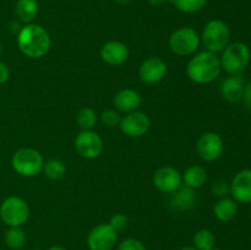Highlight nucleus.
Returning a JSON list of instances; mask_svg holds the SVG:
<instances>
[{
  "instance_id": "nucleus-1",
  "label": "nucleus",
  "mask_w": 251,
  "mask_h": 250,
  "mask_svg": "<svg viewBox=\"0 0 251 250\" xmlns=\"http://www.w3.org/2000/svg\"><path fill=\"white\" fill-rule=\"evenodd\" d=\"M17 46L20 50L28 58H42L50 48V37L48 32L39 25L27 24L19 32Z\"/></svg>"
},
{
  "instance_id": "nucleus-2",
  "label": "nucleus",
  "mask_w": 251,
  "mask_h": 250,
  "mask_svg": "<svg viewBox=\"0 0 251 250\" xmlns=\"http://www.w3.org/2000/svg\"><path fill=\"white\" fill-rule=\"evenodd\" d=\"M221 60L212 51H201L191 58L186 66L189 78L196 83H210L221 73Z\"/></svg>"
},
{
  "instance_id": "nucleus-3",
  "label": "nucleus",
  "mask_w": 251,
  "mask_h": 250,
  "mask_svg": "<svg viewBox=\"0 0 251 250\" xmlns=\"http://www.w3.org/2000/svg\"><path fill=\"white\" fill-rule=\"evenodd\" d=\"M250 49L242 42L230 43L223 49L221 66L232 76H239L250 63Z\"/></svg>"
},
{
  "instance_id": "nucleus-4",
  "label": "nucleus",
  "mask_w": 251,
  "mask_h": 250,
  "mask_svg": "<svg viewBox=\"0 0 251 250\" xmlns=\"http://www.w3.org/2000/svg\"><path fill=\"white\" fill-rule=\"evenodd\" d=\"M14 171L22 176H34L43 169L42 154L34 149H20L11 159Z\"/></svg>"
},
{
  "instance_id": "nucleus-5",
  "label": "nucleus",
  "mask_w": 251,
  "mask_h": 250,
  "mask_svg": "<svg viewBox=\"0 0 251 250\" xmlns=\"http://www.w3.org/2000/svg\"><path fill=\"white\" fill-rule=\"evenodd\" d=\"M29 217V207L24 199L10 196L0 205V218L9 227H21Z\"/></svg>"
},
{
  "instance_id": "nucleus-6",
  "label": "nucleus",
  "mask_w": 251,
  "mask_h": 250,
  "mask_svg": "<svg viewBox=\"0 0 251 250\" xmlns=\"http://www.w3.org/2000/svg\"><path fill=\"white\" fill-rule=\"evenodd\" d=\"M230 29L222 20L207 22L202 32V42L208 51H221L229 44Z\"/></svg>"
},
{
  "instance_id": "nucleus-7",
  "label": "nucleus",
  "mask_w": 251,
  "mask_h": 250,
  "mask_svg": "<svg viewBox=\"0 0 251 250\" xmlns=\"http://www.w3.org/2000/svg\"><path fill=\"white\" fill-rule=\"evenodd\" d=\"M200 46V37L191 27H181L172 33L169 48L176 55H190Z\"/></svg>"
},
{
  "instance_id": "nucleus-8",
  "label": "nucleus",
  "mask_w": 251,
  "mask_h": 250,
  "mask_svg": "<svg viewBox=\"0 0 251 250\" xmlns=\"http://www.w3.org/2000/svg\"><path fill=\"white\" fill-rule=\"evenodd\" d=\"M118 240V232L110 225H98L92 228L87 237L90 250H112Z\"/></svg>"
},
{
  "instance_id": "nucleus-9",
  "label": "nucleus",
  "mask_w": 251,
  "mask_h": 250,
  "mask_svg": "<svg viewBox=\"0 0 251 250\" xmlns=\"http://www.w3.org/2000/svg\"><path fill=\"white\" fill-rule=\"evenodd\" d=\"M75 149L81 157L93 159L103 151V141L100 135L92 130H82L76 136Z\"/></svg>"
},
{
  "instance_id": "nucleus-10",
  "label": "nucleus",
  "mask_w": 251,
  "mask_h": 250,
  "mask_svg": "<svg viewBox=\"0 0 251 250\" xmlns=\"http://www.w3.org/2000/svg\"><path fill=\"white\" fill-rule=\"evenodd\" d=\"M198 153L206 162H213L221 157L223 152V140L216 132H205L196 144Z\"/></svg>"
},
{
  "instance_id": "nucleus-11",
  "label": "nucleus",
  "mask_w": 251,
  "mask_h": 250,
  "mask_svg": "<svg viewBox=\"0 0 251 250\" xmlns=\"http://www.w3.org/2000/svg\"><path fill=\"white\" fill-rule=\"evenodd\" d=\"M149 117L142 112H131L127 113L124 118L120 120V129L126 136L129 137H140L146 134L150 129Z\"/></svg>"
},
{
  "instance_id": "nucleus-12",
  "label": "nucleus",
  "mask_w": 251,
  "mask_h": 250,
  "mask_svg": "<svg viewBox=\"0 0 251 250\" xmlns=\"http://www.w3.org/2000/svg\"><path fill=\"white\" fill-rule=\"evenodd\" d=\"M153 184L162 193L172 194L181 185V175L173 167H162L154 173Z\"/></svg>"
},
{
  "instance_id": "nucleus-13",
  "label": "nucleus",
  "mask_w": 251,
  "mask_h": 250,
  "mask_svg": "<svg viewBox=\"0 0 251 250\" xmlns=\"http://www.w3.org/2000/svg\"><path fill=\"white\" fill-rule=\"evenodd\" d=\"M230 194L240 203H251V169L238 172L230 183Z\"/></svg>"
},
{
  "instance_id": "nucleus-14",
  "label": "nucleus",
  "mask_w": 251,
  "mask_h": 250,
  "mask_svg": "<svg viewBox=\"0 0 251 250\" xmlns=\"http://www.w3.org/2000/svg\"><path fill=\"white\" fill-rule=\"evenodd\" d=\"M167 74V64L159 58H150L141 64L139 76L142 82L153 85L164 78Z\"/></svg>"
},
{
  "instance_id": "nucleus-15",
  "label": "nucleus",
  "mask_w": 251,
  "mask_h": 250,
  "mask_svg": "<svg viewBox=\"0 0 251 250\" xmlns=\"http://www.w3.org/2000/svg\"><path fill=\"white\" fill-rule=\"evenodd\" d=\"M127 56H129V49L122 42H108L100 49V58L109 65H120L126 60Z\"/></svg>"
},
{
  "instance_id": "nucleus-16",
  "label": "nucleus",
  "mask_w": 251,
  "mask_h": 250,
  "mask_svg": "<svg viewBox=\"0 0 251 250\" xmlns=\"http://www.w3.org/2000/svg\"><path fill=\"white\" fill-rule=\"evenodd\" d=\"M245 86L240 76H229L221 83V93L226 100L237 103L244 97Z\"/></svg>"
},
{
  "instance_id": "nucleus-17",
  "label": "nucleus",
  "mask_w": 251,
  "mask_h": 250,
  "mask_svg": "<svg viewBox=\"0 0 251 250\" xmlns=\"http://www.w3.org/2000/svg\"><path fill=\"white\" fill-rule=\"evenodd\" d=\"M141 96L134 90H123L115 96L114 104L119 112L131 113L135 112L141 105Z\"/></svg>"
},
{
  "instance_id": "nucleus-18",
  "label": "nucleus",
  "mask_w": 251,
  "mask_h": 250,
  "mask_svg": "<svg viewBox=\"0 0 251 250\" xmlns=\"http://www.w3.org/2000/svg\"><path fill=\"white\" fill-rule=\"evenodd\" d=\"M173 195L171 199V205L174 210H190L195 205L196 196L194 193V189L188 186H179L176 191H173Z\"/></svg>"
},
{
  "instance_id": "nucleus-19",
  "label": "nucleus",
  "mask_w": 251,
  "mask_h": 250,
  "mask_svg": "<svg viewBox=\"0 0 251 250\" xmlns=\"http://www.w3.org/2000/svg\"><path fill=\"white\" fill-rule=\"evenodd\" d=\"M213 213H215L216 218L221 222H229L237 216L238 205L233 199L223 198L215 205Z\"/></svg>"
},
{
  "instance_id": "nucleus-20",
  "label": "nucleus",
  "mask_w": 251,
  "mask_h": 250,
  "mask_svg": "<svg viewBox=\"0 0 251 250\" xmlns=\"http://www.w3.org/2000/svg\"><path fill=\"white\" fill-rule=\"evenodd\" d=\"M207 173L201 166H191L184 173V183L188 188L198 189L206 183Z\"/></svg>"
},
{
  "instance_id": "nucleus-21",
  "label": "nucleus",
  "mask_w": 251,
  "mask_h": 250,
  "mask_svg": "<svg viewBox=\"0 0 251 250\" xmlns=\"http://www.w3.org/2000/svg\"><path fill=\"white\" fill-rule=\"evenodd\" d=\"M38 14V2L37 0H17L16 15L21 21L31 24Z\"/></svg>"
},
{
  "instance_id": "nucleus-22",
  "label": "nucleus",
  "mask_w": 251,
  "mask_h": 250,
  "mask_svg": "<svg viewBox=\"0 0 251 250\" xmlns=\"http://www.w3.org/2000/svg\"><path fill=\"white\" fill-rule=\"evenodd\" d=\"M26 243V234L20 227H10L5 233V244L12 250H19Z\"/></svg>"
},
{
  "instance_id": "nucleus-23",
  "label": "nucleus",
  "mask_w": 251,
  "mask_h": 250,
  "mask_svg": "<svg viewBox=\"0 0 251 250\" xmlns=\"http://www.w3.org/2000/svg\"><path fill=\"white\" fill-rule=\"evenodd\" d=\"M43 171L46 176H48L49 179H53V180H58L61 179L66 173V167L60 159H49L44 163Z\"/></svg>"
},
{
  "instance_id": "nucleus-24",
  "label": "nucleus",
  "mask_w": 251,
  "mask_h": 250,
  "mask_svg": "<svg viewBox=\"0 0 251 250\" xmlns=\"http://www.w3.org/2000/svg\"><path fill=\"white\" fill-rule=\"evenodd\" d=\"M194 244L198 250H213L216 238L211 230L200 229L194 237Z\"/></svg>"
},
{
  "instance_id": "nucleus-25",
  "label": "nucleus",
  "mask_w": 251,
  "mask_h": 250,
  "mask_svg": "<svg viewBox=\"0 0 251 250\" xmlns=\"http://www.w3.org/2000/svg\"><path fill=\"white\" fill-rule=\"evenodd\" d=\"M171 1L179 11L185 12V14H194V12L200 11L207 4V0H171Z\"/></svg>"
},
{
  "instance_id": "nucleus-26",
  "label": "nucleus",
  "mask_w": 251,
  "mask_h": 250,
  "mask_svg": "<svg viewBox=\"0 0 251 250\" xmlns=\"http://www.w3.org/2000/svg\"><path fill=\"white\" fill-rule=\"evenodd\" d=\"M76 122H77L78 126L82 127L83 130H91L97 123V115L96 112L91 108H82L78 110L77 115H76Z\"/></svg>"
},
{
  "instance_id": "nucleus-27",
  "label": "nucleus",
  "mask_w": 251,
  "mask_h": 250,
  "mask_svg": "<svg viewBox=\"0 0 251 250\" xmlns=\"http://www.w3.org/2000/svg\"><path fill=\"white\" fill-rule=\"evenodd\" d=\"M100 120H102V123L105 125V126L113 127L120 124L122 117H120L119 113L115 112V110L108 109L102 113V115H100Z\"/></svg>"
},
{
  "instance_id": "nucleus-28",
  "label": "nucleus",
  "mask_w": 251,
  "mask_h": 250,
  "mask_svg": "<svg viewBox=\"0 0 251 250\" xmlns=\"http://www.w3.org/2000/svg\"><path fill=\"white\" fill-rule=\"evenodd\" d=\"M211 191L215 196L223 199L230 193V185H228V183H226L225 180H218L211 186Z\"/></svg>"
},
{
  "instance_id": "nucleus-29",
  "label": "nucleus",
  "mask_w": 251,
  "mask_h": 250,
  "mask_svg": "<svg viewBox=\"0 0 251 250\" xmlns=\"http://www.w3.org/2000/svg\"><path fill=\"white\" fill-rule=\"evenodd\" d=\"M118 250H146V248L140 240L134 239V238H127L120 243Z\"/></svg>"
},
{
  "instance_id": "nucleus-30",
  "label": "nucleus",
  "mask_w": 251,
  "mask_h": 250,
  "mask_svg": "<svg viewBox=\"0 0 251 250\" xmlns=\"http://www.w3.org/2000/svg\"><path fill=\"white\" fill-rule=\"evenodd\" d=\"M109 225H112L113 229H115L117 232H120V230L126 228L127 217L125 215H123V213H117V215H114L112 218H110Z\"/></svg>"
},
{
  "instance_id": "nucleus-31",
  "label": "nucleus",
  "mask_w": 251,
  "mask_h": 250,
  "mask_svg": "<svg viewBox=\"0 0 251 250\" xmlns=\"http://www.w3.org/2000/svg\"><path fill=\"white\" fill-rule=\"evenodd\" d=\"M10 77V70L9 66L6 65L5 63L0 61V85L6 82Z\"/></svg>"
},
{
  "instance_id": "nucleus-32",
  "label": "nucleus",
  "mask_w": 251,
  "mask_h": 250,
  "mask_svg": "<svg viewBox=\"0 0 251 250\" xmlns=\"http://www.w3.org/2000/svg\"><path fill=\"white\" fill-rule=\"evenodd\" d=\"M243 100H244L245 104L248 105V108H250L251 109V81L248 83L247 87H245L244 97H243Z\"/></svg>"
},
{
  "instance_id": "nucleus-33",
  "label": "nucleus",
  "mask_w": 251,
  "mask_h": 250,
  "mask_svg": "<svg viewBox=\"0 0 251 250\" xmlns=\"http://www.w3.org/2000/svg\"><path fill=\"white\" fill-rule=\"evenodd\" d=\"M168 1H171V0H149L150 4L153 5V6H161V5L167 4Z\"/></svg>"
},
{
  "instance_id": "nucleus-34",
  "label": "nucleus",
  "mask_w": 251,
  "mask_h": 250,
  "mask_svg": "<svg viewBox=\"0 0 251 250\" xmlns=\"http://www.w3.org/2000/svg\"><path fill=\"white\" fill-rule=\"evenodd\" d=\"M48 250H66V249H64L63 247H59V245H53V247L49 248Z\"/></svg>"
},
{
  "instance_id": "nucleus-35",
  "label": "nucleus",
  "mask_w": 251,
  "mask_h": 250,
  "mask_svg": "<svg viewBox=\"0 0 251 250\" xmlns=\"http://www.w3.org/2000/svg\"><path fill=\"white\" fill-rule=\"evenodd\" d=\"M115 1L118 2V4H122V5H125V4H129L131 0H115Z\"/></svg>"
},
{
  "instance_id": "nucleus-36",
  "label": "nucleus",
  "mask_w": 251,
  "mask_h": 250,
  "mask_svg": "<svg viewBox=\"0 0 251 250\" xmlns=\"http://www.w3.org/2000/svg\"><path fill=\"white\" fill-rule=\"evenodd\" d=\"M180 250H198V249L194 247H185V248H181Z\"/></svg>"
},
{
  "instance_id": "nucleus-37",
  "label": "nucleus",
  "mask_w": 251,
  "mask_h": 250,
  "mask_svg": "<svg viewBox=\"0 0 251 250\" xmlns=\"http://www.w3.org/2000/svg\"><path fill=\"white\" fill-rule=\"evenodd\" d=\"M0 54H1V43H0Z\"/></svg>"
}]
</instances>
